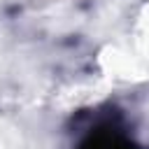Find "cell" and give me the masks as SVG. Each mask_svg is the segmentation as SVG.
I'll list each match as a JSON object with an SVG mask.
<instances>
[{
    "label": "cell",
    "mask_w": 149,
    "mask_h": 149,
    "mask_svg": "<svg viewBox=\"0 0 149 149\" xmlns=\"http://www.w3.org/2000/svg\"><path fill=\"white\" fill-rule=\"evenodd\" d=\"M86 149H128V147L114 135H102V137H95Z\"/></svg>",
    "instance_id": "obj_1"
}]
</instances>
